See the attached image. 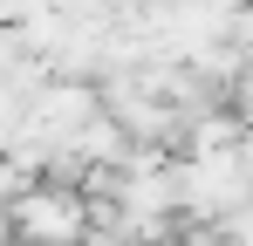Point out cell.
I'll list each match as a JSON object with an SVG mask.
<instances>
[{
	"label": "cell",
	"instance_id": "6da1fadb",
	"mask_svg": "<svg viewBox=\"0 0 253 246\" xmlns=\"http://www.w3.org/2000/svg\"><path fill=\"white\" fill-rule=\"evenodd\" d=\"M14 233L28 246H76L89 233V205L76 192H48V185H28L14 199Z\"/></svg>",
	"mask_w": 253,
	"mask_h": 246
},
{
	"label": "cell",
	"instance_id": "7a4b0ae2",
	"mask_svg": "<svg viewBox=\"0 0 253 246\" xmlns=\"http://www.w3.org/2000/svg\"><path fill=\"white\" fill-rule=\"evenodd\" d=\"M0 199H21V164L0 158Z\"/></svg>",
	"mask_w": 253,
	"mask_h": 246
}]
</instances>
